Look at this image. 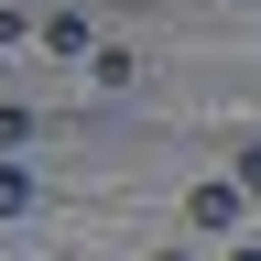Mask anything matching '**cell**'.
<instances>
[{
	"mask_svg": "<svg viewBox=\"0 0 261 261\" xmlns=\"http://www.w3.org/2000/svg\"><path fill=\"white\" fill-rule=\"evenodd\" d=\"M228 174H240V185L261 196V142H240V163H228Z\"/></svg>",
	"mask_w": 261,
	"mask_h": 261,
	"instance_id": "4",
	"label": "cell"
},
{
	"mask_svg": "<svg viewBox=\"0 0 261 261\" xmlns=\"http://www.w3.org/2000/svg\"><path fill=\"white\" fill-rule=\"evenodd\" d=\"M22 142H33V109H11V98H0V163H11Z\"/></svg>",
	"mask_w": 261,
	"mask_h": 261,
	"instance_id": "2",
	"label": "cell"
},
{
	"mask_svg": "<svg viewBox=\"0 0 261 261\" xmlns=\"http://www.w3.org/2000/svg\"><path fill=\"white\" fill-rule=\"evenodd\" d=\"M228 261H261V240H240V250H228Z\"/></svg>",
	"mask_w": 261,
	"mask_h": 261,
	"instance_id": "5",
	"label": "cell"
},
{
	"mask_svg": "<svg viewBox=\"0 0 261 261\" xmlns=\"http://www.w3.org/2000/svg\"><path fill=\"white\" fill-rule=\"evenodd\" d=\"M240 207H250V185H240V174H207V185L185 196V218H196V228H240Z\"/></svg>",
	"mask_w": 261,
	"mask_h": 261,
	"instance_id": "1",
	"label": "cell"
},
{
	"mask_svg": "<svg viewBox=\"0 0 261 261\" xmlns=\"http://www.w3.org/2000/svg\"><path fill=\"white\" fill-rule=\"evenodd\" d=\"M33 207V174H22V163H0V218H22Z\"/></svg>",
	"mask_w": 261,
	"mask_h": 261,
	"instance_id": "3",
	"label": "cell"
},
{
	"mask_svg": "<svg viewBox=\"0 0 261 261\" xmlns=\"http://www.w3.org/2000/svg\"><path fill=\"white\" fill-rule=\"evenodd\" d=\"M152 261H185V250H152Z\"/></svg>",
	"mask_w": 261,
	"mask_h": 261,
	"instance_id": "6",
	"label": "cell"
}]
</instances>
